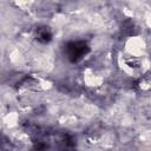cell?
I'll return each instance as SVG.
<instances>
[{"label":"cell","mask_w":151,"mask_h":151,"mask_svg":"<svg viewBox=\"0 0 151 151\" xmlns=\"http://www.w3.org/2000/svg\"><path fill=\"white\" fill-rule=\"evenodd\" d=\"M90 51L88 45L85 41H70L65 46V54L71 63H78Z\"/></svg>","instance_id":"6da1fadb"},{"label":"cell","mask_w":151,"mask_h":151,"mask_svg":"<svg viewBox=\"0 0 151 151\" xmlns=\"http://www.w3.org/2000/svg\"><path fill=\"white\" fill-rule=\"evenodd\" d=\"M35 39L41 44H48L52 40V32L48 27L42 26L35 29Z\"/></svg>","instance_id":"7a4b0ae2"},{"label":"cell","mask_w":151,"mask_h":151,"mask_svg":"<svg viewBox=\"0 0 151 151\" xmlns=\"http://www.w3.org/2000/svg\"><path fill=\"white\" fill-rule=\"evenodd\" d=\"M134 31H136V26L132 20H125L122 24V32L124 34L131 35V34H134Z\"/></svg>","instance_id":"3957f363"}]
</instances>
